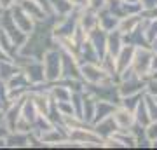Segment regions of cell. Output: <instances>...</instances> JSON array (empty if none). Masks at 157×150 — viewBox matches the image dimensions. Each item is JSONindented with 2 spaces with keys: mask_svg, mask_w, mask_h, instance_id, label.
<instances>
[{
  "mask_svg": "<svg viewBox=\"0 0 157 150\" xmlns=\"http://www.w3.org/2000/svg\"><path fill=\"white\" fill-rule=\"evenodd\" d=\"M107 33L108 32H105V30L100 28V26H96L94 30H91L89 33H87V40H89V44L94 47L96 54H98L100 60L107 54Z\"/></svg>",
  "mask_w": 157,
  "mask_h": 150,
  "instance_id": "ba28073f",
  "label": "cell"
},
{
  "mask_svg": "<svg viewBox=\"0 0 157 150\" xmlns=\"http://www.w3.org/2000/svg\"><path fill=\"white\" fill-rule=\"evenodd\" d=\"M19 117H21V119H25V121H26V122H30V124H33L35 119L39 117V112H37V108H35V105H33V101L30 100L28 94L25 96V98H23V101H21Z\"/></svg>",
  "mask_w": 157,
  "mask_h": 150,
  "instance_id": "e0dca14e",
  "label": "cell"
},
{
  "mask_svg": "<svg viewBox=\"0 0 157 150\" xmlns=\"http://www.w3.org/2000/svg\"><path fill=\"white\" fill-rule=\"evenodd\" d=\"M47 6L51 9V14L58 17H65L68 14H72L75 9L68 0H47Z\"/></svg>",
  "mask_w": 157,
  "mask_h": 150,
  "instance_id": "5bb4252c",
  "label": "cell"
},
{
  "mask_svg": "<svg viewBox=\"0 0 157 150\" xmlns=\"http://www.w3.org/2000/svg\"><path fill=\"white\" fill-rule=\"evenodd\" d=\"M70 4L73 6V9L77 11H82V9H87L89 7V0H68Z\"/></svg>",
  "mask_w": 157,
  "mask_h": 150,
  "instance_id": "44dd1931",
  "label": "cell"
},
{
  "mask_svg": "<svg viewBox=\"0 0 157 150\" xmlns=\"http://www.w3.org/2000/svg\"><path fill=\"white\" fill-rule=\"evenodd\" d=\"M135 51H136V45H133V44H124L122 47H121V51H119L117 56H115V67H117V73L124 72L126 68L131 67L133 58H135Z\"/></svg>",
  "mask_w": 157,
  "mask_h": 150,
  "instance_id": "30bf717a",
  "label": "cell"
},
{
  "mask_svg": "<svg viewBox=\"0 0 157 150\" xmlns=\"http://www.w3.org/2000/svg\"><path fill=\"white\" fill-rule=\"evenodd\" d=\"M154 100H155V103H157V96H154Z\"/></svg>",
  "mask_w": 157,
  "mask_h": 150,
  "instance_id": "cb8c5ba5",
  "label": "cell"
},
{
  "mask_svg": "<svg viewBox=\"0 0 157 150\" xmlns=\"http://www.w3.org/2000/svg\"><path fill=\"white\" fill-rule=\"evenodd\" d=\"M152 54H154V49H152L150 45H138V47H136L131 68H133V72H135L138 77H141V79L148 77V73H150Z\"/></svg>",
  "mask_w": 157,
  "mask_h": 150,
  "instance_id": "7a4b0ae2",
  "label": "cell"
},
{
  "mask_svg": "<svg viewBox=\"0 0 157 150\" xmlns=\"http://www.w3.org/2000/svg\"><path fill=\"white\" fill-rule=\"evenodd\" d=\"M93 129H94V133L100 136L101 140L108 138V136H112L115 131H117V124L113 121V117H107V119H103V121H98V122L93 124Z\"/></svg>",
  "mask_w": 157,
  "mask_h": 150,
  "instance_id": "8fae6325",
  "label": "cell"
},
{
  "mask_svg": "<svg viewBox=\"0 0 157 150\" xmlns=\"http://www.w3.org/2000/svg\"><path fill=\"white\" fill-rule=\"evenodd\" d=\"M124 45V37L119 30H112L107 33V54L117 56V52L121 51V47Z\"/></svg>",
  "mask_w": 157,
  "mask_h": 150,
  "instance_id": "4fadbf2b",
  "label": "cell"
},
{
  "mask_svg": "<svg viewBox=\"0 0 157 150\" xmlns=\"http://www.w3.org/2000/svg\"><path fill=\"white\" fill-rule=\"evenodd\" d=\"M40 61H42V67H44L45 82L54 84L61 79V49L59 47L52 45L49 49H45Z\"/></svg>",
  "mask_w": 157,
  "mask_h": 150,
  "instance_id": "6da1fadb",
  "label": "cell"
},
{
  "mask_svg": "<svg viewBox=\"0 0 157 150\" xmlns=\"http://www.w3.org/2000/svg\"><path fill=\"white\" fill-rule=\"evenodd\" d=\"M23 73L26 75L28 79V82L32 86H37V84H42L45 82V75H44V67H42V61L33 58V60H30L25 67H21Z\"/></svg>",
  "mask_w": 157,
  "mask_h": 150,
  "instance_id": "8992f818",
  "label": "cell"
},
{
  "mask_svg": "<svg viewBox=\"0 0 157 150\" xmlns=\"http://www.w3.org/2000/svg\"><path fill=\"white\" fill-rule=\"evenodd\" d=\"M138 4L141 6V9H154L157 7V0H138Z\"/></svg>",
  "mask_w": 157,
  "mask_h": 150,
  "instance_id": "7402d4cb",
  "label": "cell"
},
{
  "mask_svg": "<svg viewBox=\"0 0 157 150\" xmlns=\"http://www.w3.org/2000/svg\"><path fill=\"white\" fill-rule=\"evenodd\" d=\"M143 100H145V105H147V112L150 115V121H157V103L154 100V96H148L143 93Z\"/></svg>",
  "mask_w": 157,
  "mask_h": 150,
  "instance_id": "d6986e66",
  "label": "cell"
},
{
  "mask_svg": "<svg viewBox=\"0 0 157 150\" xmlns=\"http://www.w3.org/2000/svg\"><path fill=\"white\" fill-rule=\"evenodd\" d=\"M61 79H80V61L77 56L61 51Z\"/></svg>",
  "mask_w": 157,
  "mask_h": 150,
  "instance_id": "277c9868",
  "label": "cell"
},
{
  "mask_svg": "<svg viewBox=\"0 0 157 150\" xmlns=\"http://www.w3.org/2000/svg\"><path fill=\"white\" fill-rule=\"evenodd\" d=\"M140 21H141L140 14H128V16H122L121 19H119L117 28H115V30H119L122 35H128V33H131L133 30L138 28Z\"/></svg>",
  "mask_w": 157,
  "mask_h": 150,
  "instance_id": "7c38bea8",
  "label": "cell"
},
{
  "mask_svg": "<svg viewBox=\"0 0 157 150\" xmlns=\"http://www.w3.org/2000/svg\"><path fill=\"white\" fill-rule=\"evenodd\" d=\"M112 117H113V121H115V124H117V128L121 129V131H129V129L133 128V124H135V115H133V112L128 110V108L122 106V105L115 106Z\"/></svg>",
  "mask_w": 157,
  "mask_h": 150,
  "instance_id": "9c48e42d",
  "label": "cell"
},
{
  "mask_svg": "<svg viewBox=\"0 0 157 150\" xmlns=\"http://www.w3.org/2000/svg\"><path fill=\"white\" fill-rule=\"evenodd\" d=\"M143 131H145V138L148 141H155L157 140V121H150L143 128Z\"/></svg>",
  "mask_w": 157,
  "mask_h": 150,
  "instance_id": "ffe728a7",
  "label": "cell"
},
{
  "mask_svg": "<svg viewBox=\"0 0 157 150\" xmlns=\"http://www.w3.org/2000/svg\"><path fill=\"white\" fill-rule=\"evenodd\" d=\"M17 6L21 7L35 23L42 21V19H45V17L49 16L47 11H45V7L40 4L39 0H17Z\"/></svg>",
  "mask_w": 157,
  "mask_h": 150,
  "instance_id": "52a82bcc",
  "label": "cell"
},
{
  "mask_svg": "<svg viewBox=\"0 0 157 150\" xmlns=\"http://www.w3.org/2000/svg\"><path fill=\"white\" fill-rule=\"evenodd\" d=\"M80 77H82L84 84L115 82V80L100 67V63H80Z\"/></svg>",
  "mask_w": 157,
  "mask_h": 150,
  "instance_id": "3957f363",
  "label": "cell"
},
{
  "mask_svg": "<svg viewBox=\"0 0 157 150\" xmlns=\"http://www.w3.org/2000/svg\"><path fill=\"white\" fill-rule=\"evenodd\" d=\"M121 17L113 16L112 12L108 11V9H101V11H98V26L103 28L105 32H112V30H115L117 28V23Z\"/></svg>",
  "mask_w": 157,
  "mask_h": 150,
  "instance_id": "9a60e30c",
  "label": "cell"
},
{
  "mask_svg": "<svg viewBox=\"0 0 157 150\" xmlns=\"http://www.w3.org/2000/svg\"><path fill=\"white\" fill-rule=\"evenodd\" d=\"M9 11H11L12 21H14V25L17 26V30H19V32H23L25 35H30L32 32H33L35 21L28 16V14H26V12L23 11L21 7L17 6V4H16V6H12Z\"/></svg>",
  "mask_w": 157,
  "mask_h": 150,
  "instance_id": "5b68a950",
  "label": "cell"
},
{
  "mask_svg": "<svg viewBox=\"0 0 157 150\" xmlns=\"http://www.w3.org/2000/svg\"><path fill=\"white\" fill-rule=\"evenodd\" d=\"M124 4H138V0H121Z\"/></svg>",
  "mask_w": 157,
  "mask_h": 150,
  "instance_id": "603a6c76",
  "label": "cell"
},
{
  "mask_svg": "<svg viewBox=\"0 0 157 150\" xmlns=\"http://www.w3.org/2000/svg\"><path fill=\"white\" fill-rule=\"evenodd\" d=\"M115 103L112 101H107V100H96V110H94V119H93V124L98 122V121H103V119H107L113 113L115 110ZM91 124V126H93Z\"/></svg>",
  "mask_w": 157,
  "mask_h": 150,
  "instance_id": "2e32d148",
  "label": "cell"
},
{
  "mask_svg": "<svg viewBox=\"0 0 157 150\" xmlns=\"http://www.w3.org/2000/svg\"><path fill=\"white\" fill-rule=\"evenodd\" d=\"M133 115H135V122L143 126V128L150 122V115H148V112H147V105H145V100H143V98H141V100L138 101V105L135 106Z\"/></svg>",
  "mask_w": 157,
  "mask_h": 150,
  "instance_id": "ac0fdd59",
  "label": "cell"
}]
</instances>
